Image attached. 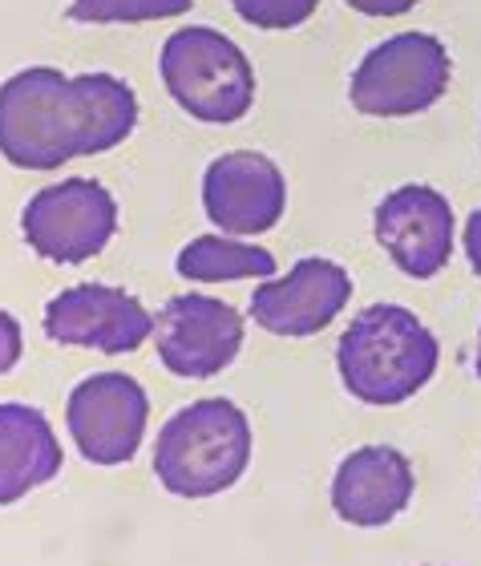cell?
Segmentation results:
<instances>
[{
    "instance_id": "obj_1",
    "label": "cell",
    "mask_w": 481,
    "mask_h": 566,
    "mask_svg": "<svg viewBox=\"0 0 481 566\" xmlns=\"http://www.w3.org/2000/svg\"><path fill=\"white\" fill-rule=\"evenodd\" d=\"M138 126V97L114 73L65 77L53 65H29L0 85V154L21 170L106 154Z\"/></svg>"
},
{
    "instance_id": "obj_2",
    "label": "cell",
    "mask_w": 481,
    "mask_h": 566,
    "mask_svg": "<svg viewBox=\"0 0 481 566\" xmlns=\"http://www.w3.org/2000/svg\"><path fill=\"white\" fill-rule=\"evenodd\" d=\"M441 348L417 312L400 304H373L344 328L336 368L344 389L364 405H400L433 380Z\"/></svg>"
},
{
    "instance_id": "obj_3",
    "label": "cell",
    "mask_w": 481,
    "mask_h": 566,
    "mask_svg": "<svg viewBox=\"0 0 481 566\" xmlns=\"http://www.w3.org/2000/svg\"><path fill=\"white\" fill-rule=\"evenodd\" d=\"M251 461V424L243 409L207 397L178 409L154 441V473L178 497L223 494Z\"/></svg>"
},
{
    "instance_id": "obj_4",
    "label": "cell",
    "mask_w": 481,
    "mask_h": 566,
    "mask_svg": "<svg viewBox=\"0 0 481 566\" xmlns=\"http://www.w3.org/2000/svg\"><path fill=\"white\" fill-rule=\"evenodd\" d=\"M158 70L175 106L211 126H231L247 118V109L255 102L251 61L231 36L211 24H187L166 36Z\"/></svg>"
},
{
    "instance_id": "obj_5",
    "label": "cell",
    "mask_w": 481,
    "mask_h": 566,
    "mask_svg": "<svg viewBox=\"0 0 481 566\" xmlns=\"http://www.w3.org/2000/svg\"><path fill=\"white\" fill-rule=\"evenodd\" d=\"M453 61L433 33H397L364 53L348 102L364 118H412L433 109L449 90Z\"/></svg>"
},
{
    "instance_id": "obj_6",
    "label": "cell",
    "mask_w": 481,
    "mask_h": 566,
    "mask_svg": "<svg viewBox=\"0 0 481 566\" xmlns=\"http://www.w3.org/2000/svg\"><path fill=\"white\" fill-rule=\"evenodd\" d=\"M118 202L94 178H65L36 190L21 214L24 243L49 263H85L114 239Z\"/></svg>"
},
{
    "instance_id": "obj_7",
    "label": "cell",
    "mask_w": 481,
    "mask_h": 566,
    "mask_svg": "<svg viewBox=\"0 0 481 566\" xmlns=\"http://www.w3.org/2000/svg\"><path fill=\"white\" fill-rule=\"evenodd\" d=\"M154 344H158V360L175 377H219L243 348V316L215 295H175L154 319Z\"/></svg>"
},
{
    "instance_id": "obj_8",
    "label": "cell",
    "mask_w": 481,
    "mask_h": 566,
    "mask_svg": "<svg viewBox=\"0 0 481 566\" xmlns=\"http://www.w3.org/2000/svg\"><path fill=\"white\" fill-rule=\"evenodd\" d=\"M146 417H150L146 389L126 373L85 377L70 392V409H65L73 446L94 465H122L134 458L146 433Z\"/></svg>"
},
{
    "instance_id": "obj_9",
    "label": "cell",
    "mask_w": 481,
    "mask_h": 566,
    "mask_svg": "<svg viewBox=\"0 0 481 566\" xmlns=\"http://www.w3.org/2000/svg\"><path fill=\"white\" fill-rule=\"evenodd\" d=\"M154 316L138 295L106 287V283H77L45 307V336L65 348H94L106 356H126L146 344Z\"/></svg>"
},
{
    "instance_id": "obj_10",
    "label": "cell",
    "mask_w": 481,
    "mask_h": 566,
    "mask_svg": "<svg viewBox=\"0 0 481 566\" xmlns=\"http://www.w3.org/2000/svg\"><path fill=\"white\" fill-rule=\"evenodd\" d=\"M373 231L388 260L412 280H433L453 255V207L425 182L385 195L373 214Z\"/></svg>"
},
{
    "instance_id": "obj_11",
    "label": "cell",
    "mask_w": 481,
    "mask_h": 566,
    "mask_svg": "<svg viewBox=\"0 0 481 566\" xmlns=\"http://www.w3.org/2000/svg\"><path fill=\"white\" fill-rule=\"evenodd\" d=\"M202 207L223 235H263L283 219L287 182L268 154L231 150L207 166Z\"/></svg>"
},
{
    "instance_id": "obj_12",
    "label": "cell",
    "mask_w": 481,
    "mask_h": 566,
    "mask_svg": "<svg viewBox=\"0 0 481 566\" xmlns=\"http://www.w3.org/2000/svg\"><path fill=\"white\" fill-rule=\"evenodd\" d=\"M353 300V275L341 263L307 255L283 275L251 292V319L271 336H316Z\"/></svg>"
},
{
    "instance_id": "obj_13",
    "label": "cell",
    "mask_w": 481,
    "mask_h": 566,
    "mask_svg": "<svg viewBox=\"0 0 481 566\" xmlns=\"http://www.w3.org/2000/svg\"><path fill=\"white\" fill-rule=\"evenodd\" d=\"M417 478L393 446H364L341 461L332 478V510L348 526H388L412 502Z\"/></svg>"
},
{
    "instance_id": "obj_14",
    "label": "cell",
    "mask_w": 481,
    "mask_h": 566,
    "mask_svg": "<svg viewBox=\"0 0 481 566\" xmlns=\"http://www.w3.org/2000/svg\"><path fill=\"white\" fill-rule=\"evenodd\" d=\"M61 473L53 424L33 405H0V506L24 497Z\"/></svg>"
},
{
    "instance_id": "obj_15",
    "label": "cell",
    "mask_w": 481,
    "mask_h": 566,
    "mask_svg": "<svg viewBox=\"0 0 481 566\" xmlns=\"http://www.w3.org/2000/svg\"><path fill=\"white\" fill-rule=\"evenodd\" d=\"M178 275L190 283H231V280H271L275 255L251 248L231 235H199L178 251Z\"/></svg>"
},
{
    "instance_id": "obj_16",
    "label": "cell",
    "mask_w": 481,
    "mask_h": 566,
    "mask_svg": "<svg viewBox=\"0 0 481 566\" xmlns=\"http://www.w3.org/2000/svg\"><path fill=\"white\" fill-rule=\"evenodd\" d=\"M195 0H73L70 21L82 24H146L190 12Z\"/></svg>"
},
{
    "instance_id": "obj_17",
    "label": "cell",
    "mask_w": 481,
    "mask_h": 566,
    "mask_svg": "<svg viewBox=\"0 0 481 566\" xmlns=\"http://www.w3.org/2000/svg\"><path fill=\"white\" fill-rule=\"evenodd\" d=\"M231 9L251 29H295L320 9V0H231Z\"/></svg>"
},
{
    "instance_id": "obj_18",
    "label": "cell",
    "mask_w": 481,
    "mask_h": 566,
    "mask_svg": "<svg viewBox=\"0 0 481 566\" xmlns=\"http://www.w3.org/2000/svg\"><path fill=\"white\" fill-rule=\"evenodd\" d=\"M17 360H21V324H17V316L0 312V377L12 373Z\"/></svg>"
},
{
    "instance_id": "obj_19",
    "label": "cell",
    "mask_w": 481,
    "mask_h": 566,
    "mask_svg": "<svg viewBox=\"0 0 481 566\" xmlns=\"http://www.w3.org/2000/svg\"><path fill=\"white\" fill-rule=\"evenodd\" d=\"M344 4L364 12V17H400V12L417 9L421 0H344Z\"/></svg>"
},
{
    "instance_id": "obj_20",
    "label": "cell",
    "mask_w": 481,
    "mask_h": 566,
    "mask_svg": "<svg viewBox=\"0 0 481 566\" xmlns=\"http://www.w3.org/2000/svg\"><path fill=\"white\" fill-rule=\"evenodd\" d=\"M466 260H470L473 275L481 280V207L466 219Z\"/></svg>"
},
{
    "instance_id": "obj_21",
    "label": "cell",
    "mask_w": 481,
    "mask_h": 566,
    "mask_svg": "<svg viewBox=\"0 0 481 566\" xmlns=\"http://www.w3.org/2000/svg\"><path fill=\"white\" fill-rule=\"evenodd\" d=\"M473 368H478V377H481V332H478V365Z\"/></svg>"
}]
</instances>
